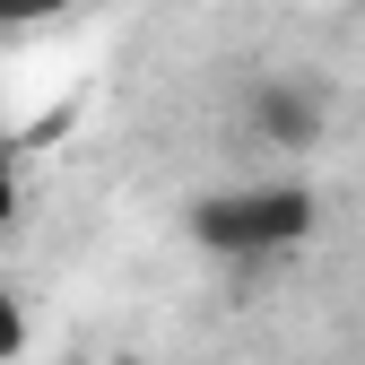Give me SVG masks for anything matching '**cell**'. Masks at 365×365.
Listing matches in <instances>:
<instances>
[{"instance_id": "1", "label": "cell", "mask_w": 365, "mask_h": 365, "mask_svg": "<svg viewBox=\"0 0 365 365\" xmlns=\"http://www.w3.org/2000/svg\"><path fill=\"white\" fill-rule=\"evenodd\" d=\"M313 226H322V200L304 182H235V192H200L182 209V235L209 261H287L313 244Z\"/></svg>"}, {"instance_id": "4", "label": "cell", "mask_w": 365, "mask_h": 365, "mask_svg": "<svg viewBox=\"0 0 365 365\" xmlns=\"http://www.w3.org/2000/svg\"><path fill=\"white\" fill-rule=\"evenodd\" d=\"M61 9H70V0H0V35H9V26H43Z\"/></svg>"}, {"instance_id": "2", "label": "cell", "mask_w": 365, "mask_h": 365, "mask_svg": "<svg viewBox=\"0 0 365 365\" xmlns=\"http://www.w3.org/2000/svg\"><path fill=\"white\" fill-rule=\"evenodd\" d=\"M244 122H252L261 148H279V157H313V148L331 140V96H322L313 78H252Z\"/></svg>"}, {"instance_id": "5", "label": "cell", "mask_w": 365, "mask_h": 365, "mask_svg": "<svg viewBox=\"0 0 365 365\" xmlns=\"http://www.w3.org/2000/svg\"><path fill=\"white\" fill-rule=\"evenodd\" d=\"M0 226H18V148L0 140Z\"/></svg>"}, {"instance_id": "3", "label": "cell", "mask_w": 365, "mask_h": 365, "mask_svg": "<svg viewBox=\"0 0 365 365\" xmlns=\"http://www.w3.org/2000/svg\"><path fill=\"white\" fill-rule=\"evenodd\" d=\"M18 356H26V304L0 287V365H18Z\"/></svg>"}]
</instances>
